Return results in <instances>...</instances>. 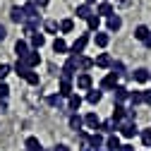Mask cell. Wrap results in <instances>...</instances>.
Returning a JSON list of instances; mask_svg holds the SVG:
<instances>
[{
	"label": "cell",
	"mask_w": 151,
	"mask_h": 151,
	"mask_svg": "<svg viewBox=\"0 0 151 151\" xmlns=\"http://www.w3.org/2000/svg\"><path fill=\"white\" fill-rule=\"evenodd\" d=\"M7 96H10V86L5 82H0V101H7Z\"/></svg>",
	"instance_id": "cell-36"
},
{
	"label": "cell",
	"mask_w": 151,
	"mask_h": 151,
	"mask_svg": "<svg viewBox=\"0 0 151 151\" xmlns=\"http://www.w3.org/2000/svg\"><path fill=\"white\" fill-rule=\"evenodd\" d=\"M118 127H120V125H118L115 120L110 118V120H106V122H101V127H99V129H103V132H115Z\"/></svg>",
	"instance_id": "cell-31"
},
{
	"label": "cell",
	"mask_w": 151,
	"mask_h": 151,
	"mask_svg": "<svg viewBox=\"0 0 151 151\" xmlns=\"http://www.w3.org/2000/svg\"><path fill=\"white\" fill-rule=\"evenodd\" d=\"M129 103H132V106L144 103V91H129Z\"/></svg>",
	"instance_id": "cell-29"
},
{
	"label": "cell",
	"mask_w": 151,
	"mask_h": 151,
	"mask_svg": "<svg viewBox=\"0 0 151 151\" xmlns=\"http://www.w3.org/2000/svg\"><path fill=\"white\" fill-rule=\"evenodd\" d=\"M43 29H46L48 34H58V31H60V24L55 22V19H46V24H43Z\"/></svg>",
	"instance_id": "cell-30"
},
{
	"label": "cell",
	"mask_w": 151,
	"mask_h": 151,
	"mask_svg": "<svg viewBox=\"0 0 151 151\" xmlns=\"http://www.w3.org/2000/svg\"><path fill=\"white\" fill-rule=\"evenodd\" d=\"M108 41H110V36H108V34H101V31H99L96 36H93V43H96L99 48H106V46H108Z\"/></svg>",
	"instance_id": "cell-27"
},
{
	"label": "cell",
	"mask_w": 151,
	"mask_h": 151,
	"mask_svg": "<svg viewBox=\"0 0 151 151\" xmlns=\"http://www.w3.org/2000/svg\"><path fill=\"white\" fill-rule=\"evenodd\" d=\"M53 151H70V146H65V144H58V146H55Z\"/></svg>",
	"instance_id": "cell-43"
},
{
	"label": "cell",
	"mask_w": 151,
	"mask_h": 151,
	"mask_svg": "<svg viewBox=\"0 0 151 151\" xmlns=\"http://www.w3.org/2000/svg\"><path fill=\"white\" fill-rule=\"evenodd\" d=\"M43 46H46V36L36 31V34L31 36V48H34V50H39V48H43Z\"/></svg>",
	"instance_id": "cell-19"
},
{
	"label": "cell",
	"mask_w": 151,
	"mask_h": 151,
	"mask_svg": "<svg viewBox=\"0 0 151 151\" xmlns=\"http://www.w3.org/2000/svg\"><path fill=\"white\" fill-rule=\"evenodd\" d=\"M144 103L151 106V91H144Z\"/></svg>",
	"instance_id": "cell-41"
},
{
	"label": "cell",
	"mask_w": 151,
	"mask_h": 151,
	"mask_svg": "<svg viewBox=\"0 0 151 151\" xmlns=\"http://www.w3.org/2000/svg\"><path fill=\"white\" fill-rule=\"evenodd\" d=\"M74 60H77V70H79V72H86V70L93 67V60L86 58V55H74Z\"/></svg>",
	"instance_id": "cell-5"
},
{
	"label": "cell",
	"mask_w": 151,
	"mask_h": 151,
	"mask_svg": "<svg viewBox=\"0 0 151 151\" xmlns=\"http://www.w3.org/2000/svg\"><path fill=\"white\" fill-rule=\"evenodd\" d=\"M12 72V67L10 65H5V63H0V82H5V77Z\"/></svg>",
	"instance_id": "cell-37"
},
{
	"label": "cell",
	"mask_w": 151,
	"mask_h": 151,
	"mask_svg": "<svg viewBox=\"0 0 151 151\" xmlns=\"http://www.w3.org/2000/svg\"><path fill=\"white\" fill-rule=\"evenodd\" d=\"M22 10H24V17H27L29 22L31 19H39V7H36V3H27Z\"/></svg>",
	"instance_id": "cell-10"
},
{
	"label": "cell",
	"mask_w": 151,
	"mask_h": 151,
	"mask_svg": "<svg viewBox=\"0 0 151 151\" xmlns=\"http://www.w3.org/2000/svg\"><path fill=\"white\" fill-rule=\"evenodd\" d=\"M96 14H99V17H113L115 12H113V5H110V3H101L99 10H96Z\"/></svg>",
	"instance_id": "cell-21"
},
{
	"label": "cell",
	"mask_w": 151,
	"mask_h": 151,
	"mask_svg": "<svg viewBox=\"0 0 151 151\" xmlns=\"http://www.w3.org/2000/svg\"><path fill=\"white\" fill-rule=\"evenodd\" d=\"M41 151H46V149H41Z\"/></svg>",
	"instance_id": "cell-50"
},
{
	"label": "cell",
	"mask_w": 151,
	"mask_h": 151,
	"mask_svg": "<svg viewBox=\"0 0 151 151\" xmlns=\"http://www.w3.org/2000/svg\"><path fill=\"white\" fill-rule=\"evenodd\" d=\"M27 3H31V0H27Z\"/></svg>",
	"instance_id": "cell-49"
},
{
	"label": "cell",
	"mask_w": 151,
	"mask_h": 151,
	"mask_svg": "<svg viewBox=\"0 0 151 151\" xmlns=\"http://www.w3.org/2000/svg\"><path fill=\"white\" fill-rule=\"evenodd\" d=\"M149 79H151V77H149Z\"/></svg>",
	"instance_id": "cell-51"
},
{
	"label": "cell",
	"mask_w": 151,
	"mask_h": 151,
	"mask_svg": "<svg viewBox=\"0 0 151 151\" xmlns=\"http://www.w3.org/2000/svg\"><path fill=\"white\" fill-rule=\"evenodd\" d=\"M77 89H84V91L91 89V74L89 72H82L79 77H77Z\"/></svg>",
	"instance_id": "cell-12"
},
{
	"label": "cell",
	"mask_w": 151,
	"mask_h": 151,
	"mask_svg": "<svg viewBox=\"0 0 151 151\" xmlns=\"http://www.w3.org/2000/svg\"><path fill=\"white\" fill-rule=\"evenodd\" d=\"M122 144H120V137L118 134H110L108 139H106V151H118Z\"/></svg>",
	"instance_id": "cell-16"
},
{
	"label": "cell",
	"mask_w": 151,
	"mask_h": 151,
	"mask_svg": "<svg viewBox=\"0 0 151 151\" xmlns=\"http://www.w3.org/2000/svg\"><path fill=\"white\" fill-rule=\"evenodd\" d=\"M10 19H12L14 24H22V22H27L24 10H22V7H12V10H10Z\"/></svg>",
	"instance_id": "cell-14"
},
{
	"label": "cell",
	"mask_w": 151,
	"mask_h": 151,
	"mask_svg": "<svg viewBox=\"0 0 151 151\" xmlns=\"http://www.w3.org/2000/svg\"><path fill=\"white\" fill-rule=\"evenodd\" d=\"M48 3H50V0H36V7H46Z\"/></svg>",
	"instance_id": "cell-44"
},
{
	"label": "cell",
	"mask_w": 151,
	"mask_h": 151,
	"mask_svg": "<svg viewBox=\"0 0 151 151\" xmlns=\"http://www.w3.org/2000/svg\"><path fill=\"white\" fill-rule=\"evenodd\" d=\"M101 99H103V93H101L99 89H89V93H86V101H89L91 106H96Z\"/></svg>",
	"instance_id": "cell-22"
},
{
	"label": "cell",
	"mask_w": 151,
	"mask_h": 151,
	"mask_svg": "<svg viewBox=\"0 0 151 151\" xmlns=\"http://www.w3.org/2000/svg\"><path fill=\"white\" fill-rule=\"evenodd\" d=\"M89 39H91L89 31H86V34H79V36H77V41H74L72 48H70V55H82L84 48H86V43H89Z\"/></svg>",
	"instance_id": "cell-1"
},
{
	"label": "cell",
	"mask_w": 151,
	"mask_h": 151,
	"mask_svg": "<svg viewBox=\"0 0 151 151\" xmlns=\"http://www.w3.org/2000/svg\"><path fill=\"white\" fill-rule=\"evenodd\" d=\"M84 125L91 127V129H99V127H101V120H99L96 113H86V115H84Z\"/></svg>",
	"instance_id": "cell-13"
},
{
	"label": "cell",
	"mask_w": 151,
	"mask_h": 151,
	"mask_svg": "<svg viewBox=\"0 0 151 151\" xmlns=\"http://www.w3.org/2000/svg\"><path fill=\"white\" fill-rule=\"evenodd\" d=\"M86 24H89V31H96L99 24H101V17H99V14H91L89 19H86Z\"/></svg>",
	"instance_id": "cell-32"
},
{
	"label": "cell",
	"mask_w": 151,
	"mask_h": 151,
	"mask_svg": "<svg viewBox=\"0 0 151 151\" xmlns=\"http://www.w3.org/2000/svg\"><path fill=\"white\" fill-rule=\"evenodd\" d=\"M5 36H7V29H5L3 24H0V41H5Z\"/></svg>",
	"instance_id": "cell-42"
},
{
	"label": "cell",
	"mask_w": 151,
	"mask_h": 151,
	"mask_svg": "<svg viewBox=\"0 0 151 151\" xmlns=\"http://www.w3.org/2000/svg\"><path fill=\"white\" fill-rule=\"evenodd\" d=\"M93 63H96L99 67H110V65H113V58H110L108 53H101V55H99V58L93 60Z\"/></svg>",
	"instance_id": "cell-26"
},
{
	"label": "cell",
	"mask_w": 151,
	"mask_h": 151,
	"mask_svg": "<svg viewBox=\"0 0 151 151\" xmlns=\"http://www.w3.org/2000/svg\"><path fill=\"white\" fill-rule=\"evenodd\" d=\"M24 65H27L29 70L39 67V65H41V55H39V50H29V53H27V58H24Z\"/></svg>",
	"instance_id": "cell-3"
},
{
	"label": "cell",
	"mask_w": 151,
	"mask_h": 151,
	"mask_svg": "<svg viewBox=\"0 0 151 151\" xmlns=\"http://www.w3.org/2000/svg\"><path fill=\"white\" fill-rule=\"evenodd\" d=\"M24 79H27L31 86H39V72H31V70H29V74H27Z\"/></svg>",
	"instance_id": "cell-34"
},
{
	"label": "cell",
	"mask_w": 151,
	"mask_h": 151,
	"mask_svg": "<svg viewBox=\"0 0 151 151\" xmlns=\"http://www.w3.org/2000/svg\"><path fill=\"white\" fill-rule=\"evenodd\" d=\"M103 3H108V0H103Z\"/></svg>",
	"instance_id": "cell-48"
},
{
	"label": "cell",
	"mask_w": 151,
	"mask_h": 151,
	"mask_svg": "<svg viewBox=\"0 0 151 151\" xmlns=\"http://www.w3.org/2000/svg\"><path fill=\"white\" fill-rule=\"evenodd\" d=\"M106 27H108V31H118V29L122 27V19H120V14H113V17H108Z\"/></svg>",
	"instance_id": "cell-17"
},
{
	"label": "cell",
	"mask_w": 151,
	"mask_h": 151,
	"mask_svg": "<svg viewBox=\"0 0 151 151\" xmlns=\"http://www.w3.org/2000/svg\"><path fill=\"white\" fill-rule=\"evenodd\" d=\"M113 96H115V103H118V106H122V103L129 99V91H127L125 86H120V84H118L115 89H113Z\"/></svg>",
	"instance_id": "cell-4"
},
{
	"label": "cell",
	"mask_w": 151,
	"mask_h": 151,
	"mask_svg": "<svg viewBox=\"0 0 151 151\" xmlns=\"http://www.w3.org/2000/svg\"><path fill=\"white\" fill-rule=\"evenodd\" d=\"M48 106H53V108H60V106H63V99L58 96V93H53V96H48Z\"/></svg>",
	"instance_id": "cell-35"
},
{
	"label": "cell",
	"mask_w": 151,
	"mask_h": 151,
	"mask_svg": "<svg viewBox=\"0 0 151 151\" xmlns=\"http://www.w3.org/2000/svg\"><path fill=\"white\" fill-rule=\"evenodd\" d=\"M118 129H120V134H122L125 139H132V137H137V134H139V129H137L134 120H127V122H122Z\"/></svg>",
	"instance_id": "cell-2"
},
{
	"label": "cell",
	"mask_w": 151,
	"mask_h": 151,
	"mask_svg": "<svg viewBox=\"0 0 151 151\" xmlns=\"http://www.w3.org/2000/svg\"><path fill=\"white\" fill-rule=\"evenodd\" d=\"M115 86H118V74H113V72H108L106 77L101 79V89H110V91H113Z\"/></svg>",
	"instance_id": "cell-6"
},
{
	"label": "cell",
	"mask_w": 151,
	"mask_h": 151,
	"mask_svg": "<svg viewBox=\"0 0 151 151\" xmlns=\"http://www.w3.org/2000/svg\"><path fill=\"white\" fill-rule=\"evenodd\" d=\"M149 34H151V29H149V27H144V24H139V27L134 29V39L144 43V41H146V36H149Z\"/></svg>",
	"instance_id": "cell-20"
},
{
	"label": "cell",
	"mask_w": 151,
	"mask_h": 151,
	"mask_svg": "<svg viewBox=\"0 0 151 151\" xmlns=\"http://www.w3.org/2000/svg\"><path fill=\"white\" fill-rule=\"evenodd\" d=\"M58 89H60V91H58V96H60V99H70L72 93H74V91H72L70 79H60V86H58Z\"/></svg>",
	"instance_id": "cell-7"
},
{
	"label": "cell",
	"mask_w": 151,
	"mask_h": 151,
	"mask_svg": "<svg viewBox=\"0 0 151 151\" xmlns=\"http://www.w3.org/2000/svg\"><path fill=\"white\" fill-rule=\"evenodd\" d=\"M0 113H7V101H0Z\"/></svg>",
	"instance_id": "cell-45"
},
{
	"label": "cell",
	"mask_w": 151,
	"mask_h": 151,
	"mask_svg": "<svg viewBox=\"0 0 151 151\" xmlns=\"http://www.w3.org/2000/svg\"><path fill=\"white\" fill-rule=\"evenodd\" d=\"M53 50H55V53H67L70 46L65 43V39H55V41H53Z\"/></svg>",
	"instance_id": "cell-28"
},
{
	"label": "cell",
	"mask_w": 151,
	"mask_h": 151,
	"mask_svg": "<svg viewBox=\"0 0 151 151\" xmlns=\"http://www.w3.org/2000/svg\"><path fill=\"white\" fill-rule=\"evenodd\" d=\"M12 70H14V74H17V77H22V79L27 77V74H29V67L24 65V60H17V65H14Z\"/></svg>",
	"instance_id": "cell-24"
},
{
	"label": "cell",
	"mask_w": 151,
	"mask_h": 151,
	"mask_svg": "<svg viewBox=\"0 0 151 151\" xmlns=\"http://www.w3.org/2000/svg\"><path fill=\"white\" fill-rule=\"evenodd\" d=\"M79 106H82V96L79 93H72V96L67 99V108L70 110H79Z\"/></svg>",
	"instance_id": "cell-25"
},
{
	"label": "cell",
	"mask_w": 151,
	"mask_h": 151,
	"mask_svg": "<svg viewBox=\"0 0 151 151\" xmlns=\"http://www.w3.org/2000/svg\"><path fill=\"white\" fill-rule=\"evenodd\" d=\"M149 77H151V74H149V70H146V67H137L134 72H132V79H134V82H139V84L149 82Z\"/></svg>",
	"instance_id": "cell-9"
},
{
	"label": "cell",
	"mask_w": 151,
	"mask_h": 151,
	"mask_svg": "<svg viewBox=\"0 0 151 151\" xmlns=\"http://www.w3.org/2000/svg\"><path fill=\"white\" fill-rule=\"evenodd\" d=\"M118 151H137V149H134V146H132V144H122V146H120Z\"/></svg>",
	"instance_id": "cell-40"
},
{
	"label": "cell",
	"mask_w": 151,
	"mask_h": 151,
	"mask_svg": "<svg viewBox=\"0 0 151 151\" xmlns=\"http://www.w3.org/2000/svg\"><path fill=\"white\" fill-rule=\"evenodd\" d=\"M142 142H144V146H151V129L142 132Z\"/></svg>",
	"instance_id": "cell-39"
},
{
	"label": "cell",
	"mask_w": 151,
	"mask_h": 151,
	"mask_svg": "<svg viewBox=\"0 0 151 151\" xmlns=\"http://www.w3.org/2000/svg\"><path fill=\"white\" fill-rule=\"evenodd\" d=\"M74 14H77V19H89L93 12H91V5H86V3H84V5H79L77 10H74Z\"/></svg>",
	"instance_id": "cell-15"
},
{
	"label": "cell",
	"mask_w": 151,
	"mask_h": 151,
	"mask_svg": "<svg viewBox=\"0 0 151 151\" xmlns=\"http://www.w3.org/2000/svg\"><path fill=\"white\" fill-rule=\"evenodd\" d=\"M91 3H93V0H86V5H91Z\"/></svg>",
	"instance_id": "cell-47"
},
{
	"label": "cell",
	"mask_w": 151,
	"mask_h": 151,
	"mask_svg": "<svg viewBox=\"0 0 151 151\" xmlns=\"http://www.w3.org/2000/svg\"><path fill=\"white\" fill-rule=\"evenodd\" d=\"M24 146H27V151H41V142H39V137H27Z\"/></svg>",
	"instance_id": "cell-23"
},
{
	"label": "cell",
	"mask_w": 151,
	"mask_h": 151,
	"mask_svg": "<svg viewBox=\"0 0 151 151\" xmlns=\"http://www.w3.org/2000/svg\"><path fill=\"white\" fill-rule=\"evenodd\" d=\"M144 46H146V48H151V34L146 36V41H144Z\"/></svg>",
	"instance_id": "cell-46"
},
{
	"label": "cell",
	"mask_w": 151,
	"mask_h": 151,
	"mask_svg": "<svg viewBox=\"0 0 151 151\" xmlns=\"http://www.w3.org/2000/svg\"><path fill=\"white\" fill-rule=\"evenodd\" d=\"M14 53H17V58H19V60H24L27 53H29V43H27L24 39H19V41L14 43Z\"/></svg>",
	"instance_id": "cell-8"
},
{
	"label": "cell",
	"mask_w": 151,
	"mask_h": 151,
	"mask_svg": "<svg viewBox=\"0 0 151 151\" xmlns=\"http://www.w3.org/2000/svg\"><path fill=\"white\" fill-rule=\"evenodd\" d=\"M110 67H113V74H118V77H120V74H125V65H122V63H113Z\"/></svg>",
	"instance_id": "cell-38"
},
{
	"label": "cell",
	"mask_w": 151,
	"mask_h": 151,
	"mask_svg": "<svg viewBox=\"0 0 151 151\" xmlns=\"http://www.w3.org/2000/svg\"><path fill=\"white\" fill-rule=\"evenodd\" d=\"M72 29H74V22H72V19H63V22H60V31H63V34H70Z\"/></svg>",
	"instance_id": "cell-33"
},
{
	"label": "cell",
	"mask_w": 151,
	"mask_h": 151,
	"mask_svg": "<svg viewBox=\"0 0 151 151\" xmlns=\"http://www.w3.org/2000/svg\"><path fill=\"white\" fill-rule=\"evenodd\" d=\"M86 144H89V146H91L93 151H96V149H101V146L106 144V139H103V134H99V132H96V134H89Z\"/></svg>",
	"instance_id": "cell-11"
},
{
	"label": "cell",
	"mask_w": 151,
	"mask_h": 151,
	"mask_svg": "<svg viewBox=\"0 0 151 151\" xmlns=\"http://www.w3.org/2000/svg\"><path fill=\"white\" fill-rule=\"evenodd\" d=\"M82 125H84V118L79 115V113H72V115H70V127H72L74 132H79Z\"/></svg>",
	"instance_id": "cell-18"
}]
</instances>
